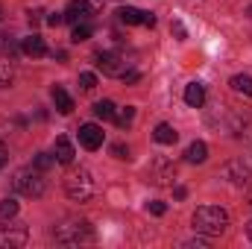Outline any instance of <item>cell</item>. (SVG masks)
Masks as SVG:
<instances>
[{
    "instance_id": "1",
    "label": "cell",
    "mask_w": 252,
    "mask_h": 249,
    "mask_svg": "<svg viewBox=\"0 0 252 249\" xmlns=\"http://www.w3.org/2000/svg\"><path fill=\"white\" fill-rule=\"evenodd\" d=\"M190 223H193V232H199L205 238H217L229 229V211L220 205H199L193 211Z\"/></svg>"
},
{
    "instance_id": "2",
    "label": "cell",
    "mask_w": 252,
    "mask_h": 249,
    "mask_svg": "<svg viewBox=\"0 0 252 249\" xmlns=\"http://www.w3.org/2000/svg\"><path fill=\"white\" fill-rule=\"evenodd\" d=\"M53 238H56V244H62V247H85V244H94V229H91L88 220L67 217V220H62V223L53 229Z\"/></svg>"
},
{
    "instance_id": "3",
    "label": "cell",
    "mask_w": 252,
    "mask_h": 249,
    "mask_svg": "<svg viewBox=\"0 0 252 249\" xmlns=\"http://www.w3.org/2000/svg\"><path fill=\"white\" fill-rule=\"evenodd\" d=\"M64 193H67L73 202H88V199H94V193H97V179H94V173L85 170V167L70 170V173L64 176Z\"/></svg>"
},
{
    "instance_id": "4",
    "label": "cell",
    "mask_w": 252,
    "mask_h": 249,
    "mask_svg": "<svg viewBox=\"0 0 252 249\" xmlns=\"http://www.w3.org/2000/svg\"><path fill=\"white\" fill-rule=\"evenodd\" d=\"M12 187H15L21 196H27V199H38V196H44L47 182H44L41 170H35V167H21V170H15Z\"/></svg>"
},
{
    "instance_id": "5",
    "label": "cell",
    "mask_w": 252,
    "mask_h": 249,
    "mask_svg": "<svg viewBox=\"0 0 252 249\" xmlns=\"http://www.w3.org/2000/svg\"><path fill=\"white\" fill-rule=\"evenodd\" d=\"M97 67L106 76H121L124 79V73H129L135 67V59L124 50H103V53H97Z\"/></svg>"
},
{
    "instance_id": "6",
    "label": "cell",
    "mask_w": 252,
    "mask_h": 249,
    "mask_svg": "<svg viewBox=\"0 0 252 249\" xmlns=\"http://www.w3.org/2000/svg\"><path fill=\"white\" fill-rule=\"evenodd\" d=\"M30 241V229L15 217H0V247H24Z\"/></svg>"
},
{
    "instance_id": "7",
    "label": "cell",
    "mask_w": 252,
    "mask_h": 249,
    "mask_svg": "<svg viewBox=\"0 0 252 249\" xmlns=\"http://www.w3.org/2000/svg\"><path fill=\"white\" fill-rule=\"evenodd\" d=\"M97 9H100V3H97V0H70V3H67V9H64V21H67V24L88 21Z\"/></svg>"
},
{
    "instance_id": "8",
    "label": "cell",
    "mask_w": 252,
    "mask_h": 249,
    "mask_svg": "<svg viewBox=\"0 0 252 249\" xmlns=\"http://www.w3.org/2000/svg\"><path fill=\"white\" fill-rule=\"evenodd\" d=\"M118 18H121V24H129V27H135V24L156 27V15L153 12H144V9H135V6H121L118 9Z\"/></svg>"
},
{
    "instance_id": "9",
    "label": "cell",
    "mask_w": 252,
    "mask_h": 249,
    "mask_svg": "<svg viewBox=\"0 0 252 249\" xmlns=\"http://www.w3.org/2000/svg\"><path fill=\"white\" fill-rule=\"evenodd\" d=\"M223 176L232 182V185H250V179H252V173H250V167L241 161V158H235V161H229L226 167H223Z\"/></svg>"
},
{
    "instance_id": "10",
    "label": "cell",
    "mask_w": 252,
    "mask_h": 249,
    "mask_svg": "<svg viewBox=\"0 0 252 249\" xmlns=\"http://www.w3.org/2000/svg\"><path fill=\"white\" fill-rule=\"evenodd\" d=\"M79 144L85 150H100L103 147V129L97 124H82L79 126Z\"/></svg>"
},
{
    "instance_id": "11",
    "label": "cell",
    "mask_w": 252,
    "mask_h": 249,
    "mask_svg": "<svg viewBox=\"0 0 252 249\" xmlns=\"http://www.w3.org/2000/svg\"><path fill=\"white\" fill-rule=\"evenodd\" d=\"M147 176L156 182V185H170V179H176V167L170 164V161H164V158H158L150 170H147Z\"/></svg>"
},
{
    "instance_id": "12",
    "label": "cell",
    "mask_w": 252,
    "mask_h": 249,
    "mask_svg": "<svg viewBox=\"0 0 252 249\" xmlns=\"http://www.w3.org/2000/svg\"><path fill=\"white\" fill-rule=\"evenodd\" d=\"M21 53H27V56H32V59H41V56H47V44H44V38L41 35H27L24 41H21Z\"/></svg>"
},
{
    "instance_id": "13",
    "label": "cell",
    "mask_w": 252,
    "mask_h": 249,
    "mask_svg": "<svg viewBox=\"0 0 252 249\" xmlns=\"http://www.w3.org/2000/svg\"><path fill=\"white\" fill-rule=\"evenodd\" d=\"M53 156H56V161H59V164H70V161H73L76 150H73L70 138H64V135L56 138V144H53Z\"/></svg>"
},
{
    "instance_id": "14",
    "label": "cell",
    "mask_w": 252,
    "mask_h": 249,
    "mask_svg": "<svg viewBox=\"0 0 252 249\" xmlns=\"http://www.w3.org/2000/svg\"><path fill=\"white\" fill-rule=\"evenodd\" d=\"M185 103H188L190 109H199L205 103V85L202 82H188L185 85Z\"/></svg>"
},
{
    "instance_id": "15",
    "label": "cell",
    "mask_w": 252,
    "mask_h": 249,
    "mask_svg": "<svg viewBox=\"0 0 252 249\" xmlns=\"http://www.w3.org/2000/svg\"><path fill=\"white\" fill-rule=\"evenodd\" d=\"M53 106L59 109V115H70V112H73V97L64 91L62 85L53 88Z\"/></svg>"
},
{
    "instance_id": "16",
    "label": "cell",
    "mask_w": 252,
    "mask_h": 249,
    "mask_svg": "<svg viewBox=\"0 0 252 249\" xmlns=\"http://www.w3.org/2000/svg\"><path fill=\"white\" fill-rule=\"evenodd\" d=\"M12 76H15V56L0 50V88H6L12 82Z\"/></svg>"
},
{
    "instance_id": "17",
    "label": "cell",
    "mask_w": 252,
    "mask_h": 249,
    "mask_svg": "<svg viewBox=\"0 0 252 249\" xmlns=\"http://www.w3.org/2000/svg\"><path fill=\"white\" fill-rule=\"evenodd\" d=\"M185 158H188L190 164H202V161L208 158V147H205L202 141H193L188 150H185Z\"/></svg>"
},
{
    "instance_id": "18",
    "label": "cell",
    "mask_w": 252,
    "mask_h": 249,
    "mask_svg": "<svg viewBox=\"0 0 252 249\" xmlns=\"http://www.w3.org/2000/svg\"><path fill=\"white\" fill-rule=\"evenodd\" d=\"M153 138H156L158 144H176L179 132H176L170 124H158V126H156V132H153Z\"/></svg>"
},
{
    "instance_id": "19",
    "label": "cell",
    "mask_w": 252,
    "mask_h": 249,
    "mask_svg": "<svg viewBox=\"0 0 252 249\" xmlns=\"http://www.w3.org/2000/svg\"><path fill=\"white\" fill-rule=\"evenodd\" d=\"M91 32H94V27H91L88 21H79V24H73L70 41H73V44H79V41H88V38H91Z\"/></svg>"
},
{
    "instance_id": "20",
    "label": "cell",
    "mask_w": 252,
    "mask_h": 249,
    "mask_svg": "<svg viewBox=\"0 0 252 249\" xmlns=\"http://www.w3.org/2000/svg\"><path fill=\"white\" fill-rule=\"evenodd\" d=\"M115 103L112 100H100V103H94V115L100 118V121H115Z\"/></svg>"
},
{
    "instance_id": "21",
    "label": "cell",
    "mask_w": 252,
    "mask_h": 249,
    "mask_svg": "<svg viewBox=\"0 0 252 249\" xmlns=\"http://www.w3.org/2000/svg\"><path fill=\"white\" fill-rule=\"evenodd\" d=\"M232 88H235L238 94H244V97H252V76H247V73L232 76Z\"/></svg>"
},
{
    "instance_id": "22",
    "label": "cell",
    "mask_w": 252,
    "mask_h": 249,
    "mask_svg": "<svg viewBox=\"0 0 252 249\" xmlns=\"http://www.w3.org/2000/svg\"><path fill=\"white\" fill-rule=\"evenodd\" d=\"M132 121H135V106H124V109L115 112V124L121 126V129L132 126Z\"/></svg>"
},
{
    "instance_id": "23",
    "label": "cell",
    "mask_w": 252,
    "mask_h": 249,
    "mask_svg": "<svg viewBox=\"0 0 252 249\" xmlns=\"http://www.w3.org/2000/svg\"><path fill=\"white\" fill-rule=\"evenodd\" d=\"M53 161H56V156H50V153H38V156L32 158V167H35V170H50Z\"/></svg>"
},
{
    "instance_id": "24",
    "label": "cell",
    "mask_w": 252,
    "mask_h": 249,
    "mask_svg": "<svg viewBox=\"0 0 252 249\" xmlns=\"http://www.w3.org/2000/svg\"><path fill=\"white\" fill-rule=\"evenodd\" d=\"M0 217H18V199H0Z\"/></svg>"
},
{
    "instance_id": "25",
    "label": "cell",
    "mask_w": 252,
    "mask_h": 249,
    "mask_svg": "<svg viewBox=\"0 0 252 249\" xmlns=\"http://www.w3.org/2000/svg\"><path fill=\"white\" fill-rule=\"evenodd\" d=\"M79 85H82L85 91H94V88H97V76H94L91 70H85V73H79Z\"/></svg>"
},
{
    "instance_id": "26",
    "label": "cell",
    "mask_w": 252,
    "mask_h": 249,
    "mask_svg": "<svg viewBox=\"0 0 252 249\" xmlns=\"http://www.w3.org/2000/svg\"><path fill=\"white\" fill-rule=\"evenodd\" d=\"M147 211H150L153 217H164L167 205H164V202H158V199H153V202H147Z\"/></svg>"
},
{
    "instance_id": "27",
    "label": "cell",
    "mask_w": 252,
    "mask_h": 249,
    "mask_svg": "<svg viewBox=\"0 0 252 249\" xmlns=\"http://www.w3.org/2000/svg\"><path fill=\"white\" fill-rule=\"evenodd\" d=\"M112 156H115V158H129V147H124V144H112Z\"/></svg>"
},
{
    "instance_id": "28",
    "label": "cell",
    "mask_w": 252,
    "mask_h": 249,
    "mask_svg": "<svg viewBox=\"0 0 252 249\" xmlns=\"http://www.w3.org/2000/svg\"><path fill=\"white\" fill-rule=\"evenodd\" d=\"M170 30L176 32V38H185V35H188V32H185V27H182L179 21H173V24H170Z\"/></svg>"
},
{
    "instance_id": "29",
    "label": "cell",
    "mask_w": 252,
    "mask_h": 249,
    "mask_svg": "<svg viewBox=\"0 0 252 249\" xmlns=\"http://www.w3.org/2000/svg\"><path fill=\"white\" fill-rule=\"evenodd\" d=\"M62 21H64V15H62V12H53V15L47 18V24H50V27H59Z\"/></svg>"
},
{
    "instance_id": "30",
    "label": "cell",
    "mask_w": 252,
    "mask_h": 249,
    "mask_svg": "<svg viewBox=\"0 0 252 249\" xmlns=\"http://www.w3.org/2000/svg\"><path fill=\"white\" fill-rule=\"evenodd\" d=\"M138 79H141V73H138L135 67H132L129 73H124V82H138Z\"/></svg>"
},
{
    "instance_id": "31",
    "label": "cell",
    "mask_w": 252,
    "mask_h": 249,
    "mask_svg": "<svg viewBox=\"0 0 252 249\" xmlns=\"http://www.w3.org/2000/svg\"><path fill=\"white\" fill-rule=\"evenodd\" d=\"M6 158H9V150H6V144H3V141H0V167H3V164H6Z\"/></svg>"
},
{
    "instance_id": "32",
    "label": "cell",
    "mask_w": 252,
    "mask_h": 249,
    "mask_svg": "<svg viewBox=\"0 0 252 249\" xmlns=\"http://www.w3.org/2000/svg\"><path fill=\"white\" fill-rule=\"evenodd\" d=\"M173 193H176V199H185V196H188V190H185V187H182V185L176 187V190H173Z\"/></svg>"
},
{
    "instance_id": "33",
    "label": "cell",
    "mask_w": 252,
    "mask_h": 249,
    "mask_svg": "<svg viewBox=\"0 0 252 249\" xmlns=\"http://www.w3.org/2000/svg\"><path fill=\"white\" fill-rule=\"evenodd\" d=\"M247 235H250V241H252V220L247 223Z\"/></svg>"
},
{
    "instance_id": "34",
    "label": "cell",
    "mask_w": 252,
    "mask_h": 249,
    "mask_svg": "<svg viewBox=\"0 0 252 249\" xmlns=\"http://www.w3.org/2000/svg\"><path fill=\"white\" fill-rule=\"evenodd\" d=\"M250 205H252V190H250Z\"/></svg>"
}]
</instances>
